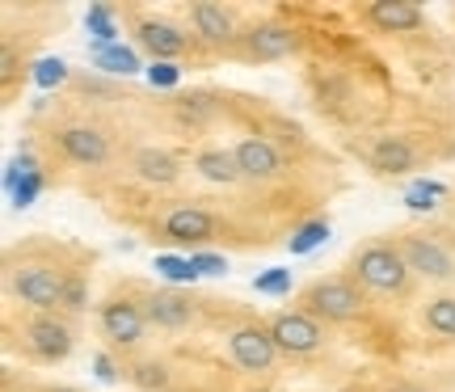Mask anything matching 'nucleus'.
Wrapping results in <instances>:
<instances>
[{
	"label": "nucleus",
	"instance_id": "f257e3e1",
	"mask_svg": "<svg viewBox=\"0 0 455 392\" xmlns=\"http://www.w3.org/2000/svg\"><path fill=\"white\" fill-rule=\"evenodd\" d=\"M350 270L358 275L363 287H371V292H384V295H401L409 287V270L405 258H401V249L396 245H384V241H371V245H363L350 261Z\"/></svg>",
	"mask_w": 455,
	"mask_h": 392
},
{
	"label": "nucleus",
	"instance_id": "f03ea898",
	"mask_svg": "<svg viewBox=\"0 0 455 392\" xmlns=\"http://www.w3.org/2000/svg\"><path fill=\"white\" fill-rule=\"evenodd\" d=\"M312 321H355L363 312V295L350 278H316L304 292V308Z\"/></svg>",
	"mask_w": 455,
	"mask_h": 392
},
{
	"label": "nucleus",
	"instance_id": "7ed1b4c3",
	"mask_svg": "<svg viewBox=\"0 0 455 392\" xmlns=\"http://www.w3.org/2000/svg\"><path fill=\"white\" fill-rule=\"evenodd\" d=\"M13 292L38 312H51L64 304L68 295V275L64 270H55L47 261H34V266H21L13 275Z\"/></svg>",
	"mask_w": 455,
	"mask_h": 392
},
{
	"label": "nucleus",
	"instance_id": "20e7f679",
	"mask_svg": "<svg viewBox=\"0 0 455 392\" xmlns=\"http://www.w3.org/2000/svg\"><path fill=\"white\" fill-rule=\"evenodd\" d=\"M396 249H401V258H405V266L413 270V275L435 278V283H443V278H451V275H455L451 253H447V249H443L439 241L422 236V232H405V236L396 241Z\"/></svg>",
	"mask_w": 455,
	"mask_h": 392
},
{
	"label": "nucleus",
	"instance_id": "39448f33",
	"mask_svg": "<svg viewBox=\"0 0 455 392\" xmlns=\"http://www.w3.org/2000/svg\"><path fill=\"white\" fill-rule=\"evenodd\" d=\"M295 47H299V38H295V30L283 26V21H258L253 30L241 34L244 60H287Z\"/></svg>",
	"mask_w": 455,
	"mask_h": 392
},
{
	"label": "nucleus",
	"instance_id": "423d86ee",
	"mask_svg": "<svg viewBox=\"0 0 455 392\" xmlns=\"http://www.w3.org/2000/svg\"><path fill=\"white\" fill-rule=\"evenodd\" d=\"M270 338H275L278 350L308 355V350H316V346H321L325 329H321V321H312L308 312H278L275 321H270Z\"/></svg>",
	"mask_w": 455,
	"mask_h": 392
},
{
	"label": "nucleus",
	"instance_id": "0eeeda50",
	"mask_svg": "<svg viewBox=\"0 0 455 392\" xmlns=\"http://www.w3.org/2000/svg\"><path fill=\"white\" fill-rule=\"evenodd\" d=\"M228 350H232L236 367H244V372H270V363H275V355H278L270 329H261V325L236 329V333L228 338Z\"/></svg>",
	"mask_w": 455,
	"mask_h": 392
},
{
	"label": "nucleus",
	"instance_id": "6e6552de",
	"mask_svg": "<svg viewBox=\"0 0 455 392\" xmlns=\"http://www.w3.org/2000/svg\"><path fill=\"white\" fill-rule=\"evenodd\" d=\"M26 342H30V350L43 363H60L72 350V329L64 321H55L51 312H38L30 325H26Z\"/></svg>",
	"mask_w": 455,
	"mask_h": 392
},
{
	"label": "nucleus",
	"instance_id": "1a4fd4ad",
	"mask_svg": "<svg viewBox=\"0 0 455 392\" xmlns=\"http://www.w3.org/2000/svg\"><path fill=\"white\" fill-rule=\"evenodd\" d=\"M144 325H148V316L140 304H131V300L101 304V333H106L114 346H135L144 338Z\"/></svg>",
	"mask_w": 455,
	"mask_h": 392
},
{
	"label": "nucleus",
	"instance_id": "9d476101",
	"mask_svg": "<svg viewBox=\"0 0 455 392\" xmlns=\"http://www.w3.org/2000/svg\"><path fill=\"white\" fill-rule=\"evenodd\" d=\"M135 34H140V47L152 51V64H173L181 51H186V34L178 26L161 21V17H140Z\"/></svg>",
	"mask_w": 455,
	"mask_h": 392
},
{
	"label": "nucleus",
	"instance_id": "9b49d317",
	"mask_svg": "<svg viewBox=\"0 0 455 392\" xmlns=\"http://www.w3.org/2000/svg\"><path fill=\"white\" fill-rule=\"evenodd\" d=\"M60 148H64L68 161L89 164V169H98V164L110 161V140H106L98 127H64L60 131Z\"/></svg>",
	"mask_w": 455,
	"mask_h": 392
},
{
	"label": "nucleus",
	"instance_id": "f8f14e48",
	"mask_svg": "<svg viewBox=\"0 0 455 392\" xmlns=\"http://www.w3.org/2000/svg\"><path fill=\"white\" fill-rule=\"evenodd\" d=\"M164 236L181 241V245H203L215 236V215L203 207H173L164 215Z\"/></svg>",
	"mask_w": 455,
	"mask_h": 392
},
{
	"label": "nucleus",
	"instance_id": "ddd939ff",
	"mask_svg": "<svg viewBox=\"0 0 455 392\" xmlns=\"http://www.w3.org/2000/svg\"><path fill=\"white\" fill-rule=\"evenodd\" d=\"M232 152H236V164H241V178H249V181H270V178H278V169H283L275 144L261 140V135L241 140Z\"/></svg>",
	"mask_w": 455,
	"mask_h": 392
},
{
	"label": "nucleus",
	"instance_id": "4468645a",
	"mask_svg": "<svg viewBox=\"0 0 455 392\" xmlns=\"http://www.w3.org/2000/svg\"><path fill=\"white\" fill-rule=\"evenodd\" d=\"M190 26L203 43H212V47H228L232 38H236V21L228 13L224 4H212V0H198L190 4Z\"/></svg>",
	"mask_w": 455,
	"mask_h": 392
},
{
	"label": "nucleus",
	"instance_id": "2eb2a0df",
	"mask_svg": "<svg viewBox=\"0 0 455 392\" xmlns=\"http://www.w3.org/2000/svg\"><path fill=\"white\" fill-rule=\"evenodd\" d=\"M367 21L384 34H409L422 26V9L409 0H371L367 4Z\"/></svg>",
	"mask_w": 455,
	"mask_h": 392
},
{
	"label": "nucleus",
	"instance_id": "dca6fc26",
	"mask_svg": "<svg viewBox=\"0 0 455 392\" xmlns=\"http://www.w3.org/2000/svg\"><path fill=\"white\" fill-rule=\"evenodd\" d=\"M144 316L152 321V325H161V329H181V325H190V321H195V304H190L186 295H178V292H156V295H148Z\"/></svg>",
	"mask_w": 455,
	"mask_h": 392
},
{
	"label": "nucleus",
	"instance_id": "f3484780",
	"mask_svg": "<svg viewBox=\"0 0 455 392\" xmlns=\"http://www.w3.org/2000/svg\"><path fill=\"white\" fill-rule=\"evenodd\" d=\"M371 164L379 173H409L418 164V152L405 135H379L371 144Z\"/></svg>",
	"mask_w": 455,
	"mask_h": 392
},
{
	"label": "nucleus",
	"instance_id": "a211bd4d",
	"mask_svg": "<svg viewBox=\"0 0 455 392\" xmlns=\"http://www.w3.org/2000/svg\"><path fill=\"white\" fill-rule=\"evenodd\" d=\"M195 169L207 181H215V186H232V181H241L236 152H228V148H203V152L195 156Z\"/></svg>",
	"mask_w": 455,
	"mask_h": 392
},
{
	"label": "nucleus",
	"instance_id": "6ab92c4d",
	"mask_svg": "<svg viewBox=\"0 0 455 392\" xmlns=\"http://www.w3.org/2000/svg\"><path fill=\"white\" fill-rule=\"evenodd\" d=\"M135 173H140L148 186H173L181 169L169 152H161V148H140V152H135Z\"/></svg>",
	"mask_w": 455,
	"mask_h": 392
},
{
	"label": "nucleus",
	"instance_id": "aec40b11",
	"mask_svg": "<svg viewBox=\"0 0 455 392\" xmlns=\"http://www.w3.org/2000/svg\"><path fill=\"white\" fill-rule=\"evenodd\" d=\"M93 68L101 72H114V76H131V72H140V55L123 43H114V47H93Z\"/></svg>",
	"mask_w": 455,
	"mask_h": 392
},
{
	"label": "nucleus",
	"instance_id": "412c9836",
	"mask_svg": "<svg viewBox=\"0 0 455 392\" xmlns=\"http://www.w3.org/2000/svg\"><path fill=\"white\" fill-rule=\"evenodd\" d=\"M426 325L439 338H455V295H439L426 304Z\"/></svg>",
	"mask_w": 455,
	"mask_h": 392
},
{
	"label": "nucleus",
	"instance_id": "4be33fe9",
	"mask_svg": "<svg viewBox=\"0 0 455 392\" xmlns=\"http://www.w3.org/2000/svg\"><path fill=\"white\" fill-rule=\"evenodd\" d=\"M443 195H447L443 181H413V186L405 190V207L409 212H435Z\"/></svg>",
	"mask_w": 455,
	"mask_h": 392
},
{
	"label": "nucleus",
	"instance_id": "5701e85b",
	"mask_svg": "<svg viewBox=\"0 0 455 392\" xmlns=\"http://www.w3.org/2000/svg\"><path fill=\"white\" fill-rule=\"evenodd\" d=\"M84 26H89V34L98 38L93 47H114V43H118V26H114V17L106 4H93V9L84 13Z\"/></svg>",
	"mask_w": 455,
	"mask_h": 392
},
{
	"label": "nucleus",
	"instance_id": "b1692460",
	"mask_svg": "<svg viewBox=\"0 0 455 392\" xmlns=\"http://www.w3.org/2000/svg\"><path fill=\"white\" fill-rule=\"evenodd\" d=\"M325 236H329V220H312V224H304V228L287 241V249H291V253H312L316 245H325Z\"/></svg>",
	"mask_w": 455,
	"mask_h": 392
},
{
	"label": "nucleus",
	"instance_id": "393cba45",
	"mask_svg": "<svg viewBox=\"0 0 455 392\" xmlns=\"http://www.w3.org/2000/svg\"><path fill=\"white\" fill-rule=\"evenodd\" d=\"M156 270H161L169 283H195V278H198L195 261H190V258H173V253H161V258H156Z\"/></svg>",
	"mask_w": 455,
	"mask_h": 392
},
{
	"label": "nucleus",
	"instance_id": "a878e982",
	"mask_svg": "<svg viewBox=\"0 0 455 392\" xmlns=\"http://www.w3.org/2000/svg\"><path fill=\"white\" fill-rule=\"evenodd\" d=\"M253 292H258V295H287V292H291V270L275 266V270L258 275V278H253Z\"/></svg>",
	"mask_w": 455,
	"mask_h": 392
},
{
	"label": "nucleus",
	"instance_id": "bb28decb",
	"mask_svg": "<svg viewBox=\"0 0 455 392\" xmlns=\"http://www.w3.org/2000/svg\"><path fill=\"white\" fill-rule=\"evenodd\" d=\"M131 380H135L144 392H161L164 384H169V372H164L161 363H140V367L131 372Z\"/></svg>",
	"mask_w": 455,
	"mask_h": 392
},
{
	"label": "nucleus",
	"instance_id": "cd10ccee",
	"mask_svg": "<svg viewBox=\"0 0 455 392\" xmlns=\"http://www.w3.org/2000/svg\"><path fill=\"white\" fill-rule=\"evenodd\" d=\"M64 76H68L64 60H43V64H38V72H34V81L43 84V89H51V84H60Z\"/></svg>",
	"mask_w": 455,
	"mask_h": 392
},
{
	"label": "nucleus",
	"instance_id": "c85d7f7f",
	"mask_svg": "<svg viewBox=\"0 0 455 392\" xmlns=\"http://www.w3.org/2000/svg\"><path fill=\"white\" fill-rule=\"evenodd\" d=\"M195 270H198V278H215V275H224L228 270V261L220 258V253H195Z\"/></svg>",
	"mask_w": 455,
	"mask_h": 392
},
{
	"label": "nucleus",
	"instance_id": "c756f323",
	"mask_svg": "<svg viewBox=\"0 0 455 392\" xmlns=\"http://www.w3.org/2000/svg\"><path fill=\"white\" fill-rule=\"evenodd\" d=\"M148 81L156 84V89H173L181 81V72H178V64H152L148 68Z\"/></svg>",
	"mask_w": 455,
	"mask_h": 392
},
{
	"label": "nucleus",
	"instance_id": "7c9ffc66",
	"mask_svg": "<svg viewBox=\"0 0 455 392\" xmlns=\"http://www.w3.org/2000/svg\"><path fill=\"white\" fill-rule=\"evenodd\" d=\"M84 304H89V292H84V278H68V295H64V308L68 312H81Z\"/></svg>",
	"mask_w": 455,
	"mask_h": 392
},
{
	"label": "nucleus",
	"instance_id": "2f4dec72",
	"mask_svg": "<svg viewBox=\"0 0 455 392\" xmlns=\"http://www.w3.org/2000/svg\"><path fill=\"white\" fill-rule=\"evenodd\" d=\"M178 110H181V118H190V123H203V118L212 115L207 98H186V101H178Z\"/></svg>",
	"mask_w": 455,
	"mask_h": 392
},
{
	"label": "nucleus",
	"instance_id": "473e14b6",
	"mask_svg": "<svg viewBox=\"0 0 455 392\" xmlns=\"http://www.w3.org/2000/svg\"><path fill=\"white\" fill-rule=\"evenodd\" d=\"M93 372H98L101 384H118V367H114L110 355H93Z\"/></svg>",
	"mask_w": 455,
	"mask_h": 392
},
{
	"label": "nucleus",
	"instance_id": "72a5a7b5",
	"mask_svg": "<svg viewBox=\"0 0 455 392\" xmlns=\"http://www.w3.org/2000/svg\"><path fill=\"white\" fill-rule=\"evenodd\" d=\"M0 76H4V84L17 76V55H13V47H4V55H0Z\"/></svg>",
	"mask_w": 455,
	"mask_h": 392
},
{
	"label": "nucleus",
	"instance_id": "f704fd0d",
	"mask_svg": "<svg viewBox=\"0 0 455 392\" xmlns=\"http://www.w3.org/2000/svg\"><path fill=\"white\" fill-rule=\"evenodd\" d=\"M51 392H76V388H51Z\"/></svg>",
	"mask_w": 455,
	"mask_h": 392
},
{
	"label": "nucleus",
	"instance_id": "c9c22d12",
	"mask_svg": "<svg viewBox=\"0 0 455 392\" xmlns=\"http://www.w3.org/2000/svg\"><path fill=\"white\" fill-rule=\"evenodd\" d=\"M396 392H418V388H396Z\"/></svg>",
	"mask_w": 455,
	"mask_h": 392
}]
</instances>
